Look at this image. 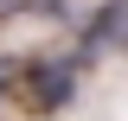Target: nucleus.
<instances>
[{
	"label": "nucleus",
	"mask_w": 128,
	"mask_h": 121,
	"mask_svg": "<svg viewBox=\"0 0 128 121\" xmlns=\"http://www.w3.org/2000/svg\"><path fill=\"white\" fill-rule=\"evenodd\" d=\"M32 6H51V0H0V19H13V13H32Z\"/></svg>",
	"instance_id": "3"
},
{
	"label": "nucleus",
	"mask_w": 128,
	"mask_h": 121,
	"mask_svg": "<svg viewBox=\"0 0 128 121\" xmlns=\"http://www.w3.org/2000/svg\"><path fill=\"white\" fill-rule=\"evenodd\" d=\"M109 45H128V0H109L102 13L90 19V32H83V51H77V58H96V51H109Z\"/></svg>",
	"instance_id": "2"
},
{
	"label": "nucleus",
	"mask_w": 128,
	"mask_h": 121,
	"mask_svg": "<svg viewBox=\"0 0 128 121\" xmlns=\"http://www.w3.org/2000/svg\"><path fill=\"white\" fill-rule=\"evenodd\" d=\"M77 96V58H51V64H26V102L38 115H58Z\"/></svg>",
	"instance_id": "1"
}]
</instances>
